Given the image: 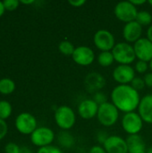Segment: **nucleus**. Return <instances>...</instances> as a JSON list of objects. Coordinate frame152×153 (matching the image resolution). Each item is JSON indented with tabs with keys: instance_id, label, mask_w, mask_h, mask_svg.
I'll return each instance as SVG.
<instances>
[{
	"instance_id": "aec40b11",
	"label": "nucleus",
	"mask_w": 152,
	"mask_h": 153,
	"mask_svg": "<svg viewBox=\"0 0 152 153\" xmlns=\"http://www.w3.org/2000/svg\"><path fill=\"white\" fill-rule=\"evenodd\" d=\"M15 90V83L10 78L0 79V93L3 95H9Z\"/></svg>"
},
{
	"instance_id": "7c9ffc66",
	"label": "nucleus",
	"mask_w": 152,
	"mask_h": 153,
	"mask_svg": "<svg viewBox=\"0 0 152 153\" xmlns=\"http://www.w3.org/2000/svg\"><path fill=\"white\" fill-rule=\"evenodd\" d=\"M8 132V126L5 122V120L0 119V141L3 140Z\"/></svg>"
},
{
	"instance_id": "f8f14e48",
	"label": "nucleus",
	"mask_w": 152,
	"mask_h": 153,
	"mask_svg": "<svg viewBox=\"0 0 152 153\" xmlns=\"http://www.w3.org/2000/svg\"><path fill=\"white\" fill-rule=\"evenodd\" d=\"M136 58L147 63L152 59V42L148 38H141L133 44Z\"/></svg>"
},
{
	"instance_id": "f257e3e1",
	"label": "nucleus",
	"mask_w": 152,
	"mask_h": 153,
	"mask_svg": "<svg viewBox=\"0 0 152 153\" xmlns=\"http://www.w3.org/2000/svg\"><path fill=\"white\" fill-rule=\"evenodd\" d=\"M110 97L116 108L125 114L134 112L141 101L139 92L130 84H118L112 90Z\"/></svg>"
},
{
	"instance_id": "c756f323",
	"label": "nucleus",
	"mask_w": 152,
	"mask_h": 153,
	"mask_svg": "<svg viewBox=\"0 0 152 153\" xmlns=\"http://www.w3.org/2000/svg\"><path fill=\"white\" fill-rule=\"evenodd\" d=\"M21 147L14 143H9L4 146L5 153H19Z\"/></svg>"
},
{
	"instance_id": "0eeeda50",
	"label": "nucleus",
	"mask_w": 152,
	"mask_h": 153,
	"mask_svg": "<svg viewBox=\"0 0 152 153\" xmlns=\"http://www.w3.org/2000/svg\"><path fill=\"white\" fill-rule=\"evenodd\" d=\"M15 128L22 134H31L37 128V119L36 117L29 113L22 112L19 114L15 118Z\"/></svg>"
},
{
	"instance_id": "7ed1b4c3",
	"label": "nucleus",
	"mask_w": 152,
	"mask_h": 153,
	"mask_svg": "<svg viewBox=\"0 0 152 153\" xmlns=\"http://www.w3.org/2000/svg\"><path fill=\"white\" fill-rule=\"evenodd\" d=\"M97 118L100 125L105 127H110L116 124L119 118V110L112 102H106L99 106Z\"/></svg>"
},
{
	"instance_id": "393cba45",
	"label": "nucleus",
	"mask_w": 152,
	"mask_h": 153,
	"mask_svg": "<svg viewBox=\"0 0 152 153\" xmlns=\"http://www.w3.org/2000/svg\"><path fill=\"white\" fill-rule=\"evenodd\" d=\"M149 69V63L142 61V60H138L135 63L134 65V70L135 72L139 73V74H145Z\"/></svg>"
},
{
	"instance_id": "b1692460",
	"label": "nucleus",
	"mask_w": 152,
	"mask_h": 153,
	"mask_svg": "<svg viewBox=\"0 0 152 153\" xmlns=\"http://www.w3.org/2000/svg\"><path fill=\"white\" fill-rule=\"evenodd\" d=\"M58 49L65 56H73L75 48L73 45V43L70 42L69 40H63L59 43Z\"/></svg>"
},
{
	"instance_id": "6ab92c4d",
	"label": "nucleus",
	"mask_w": 152,
	"mask_h": 153,
	"mask_svg": "<svg viewBox=\"0 0 152 153\" xmlns=\"http://www.w3.org/2000/svg\"><path fill=\"white\" fill-rule=\"evenodd\" d=\"M57 141L61 146L64 148H71L74 145V137L72 134L67 131H62L58 134Z\"/></svg>"
},
{
	"instance_id": "37998d69",
	"label": "nucleus",
	"mask_w": 152,
	"mask_h": 153,
	"mask_svg": "<svg viewBox=\"0 0 152 153\" xmlns=\"http://www.w3.org/2000/svg\"><path fill=\"white\" fill-rule=\"evenodd\" d=\"M148 3H149V4H150L152 6V0H149V1H148Z\"/></svg>"
},
{
	"instance_id": "f03ea898",
	"label": "nucleus",
	"mask_w": 152,
	"mask_h": 153,
	"mask_svg": "<svg viewBox=\"0 0 152 153\" xmlns=\"http://www.w3.org/2000/svg\"><path fill=\"white\" fill-rule=\"evenodd\" d=\"M56 124L63 131H68L73 128L76 122V115L72 108L66 105L58 107L54 115Z\"/></svg>"
},
{
	"instance_id": "cd10ccee",
	"label": "nucleus",
	"mask_w": 152,
	"mask_h": 153,
	"mask_svg": "<svg viewBox=\"0 0 152 153\" xmlns=\"http://www.w3.org/2000/svg\"><path fill=\"white\" fill-rule=\"evenodd\" d=\"M37 153H63V152L58 147L54 146V145L51 144V145H48V146H46V147L39 148L38 150Z\"/></svg>"
},
{
	"instance_id": "4be33fe9",
	"label": "nucleus",
	"mask_w": 152,
	"mask_h": 153,
	"mask_svg": "<svg viewBox=\"0 0 152 153\" xmlns=\"http://www.w3.org/2000/svg\"><path fill=\"white\" fill-rule=\"evenodd\" d=\"M140 25L142 26H147L151 25L152 22V15L151 13L148 11H139L137 13V17L135 20Z\"/></svg>"
},
{
	"instance_id": "c85d7f7f",
	"label": "nucleus",
	"mask_w": 152,
	"mask_h": 153,
	"mask_svg": "<svg viewBox=\"0 0 152 153\" xmlns=\"http://www.w3.org/2000/svg\"><path fill=\"white\" fill-rule=\"evenodd\" d=\"M92 100H93L99 106V105H102V104H104V103H106V102H108V101H107V96H106V94H105L104 92H102V91H98V92L94 93Z\"/></svg>"
},
{
	"instance_id": "9d476101",
	"label": "nucleus",
	"mask_w": 152,
	"mask_h": 153,
	"mask_svg": "<svg viewBox=\"0 0 152 153\" xmlns=\"http://www.w3.org/2000/svg\"><path fill=\"white\" fill-rule=\"evenodd\" d=\"M135 70L130 65H117L112 74L113 79L118 84L126 85L131 84L135 76Z\"/></svg>"
},
{
	"instance_id": "2eb2a0df",
	"label": "nucleus",
	"mask_w": 152,
	"mask_h": 153,
	"mask_svg": "<svg viewBox=\"0 0 152 153\" xmlns=\"http://www.w3.org/2000/svg\"><path fill=\"white\" fill-rule=\"evenodd\" d=\"M99 105L92 100L87 99L82 100L78 106V114L82 119H92L97 117Z\"/></svg>"
},
{
	"instance_id": "ddd939ff",
	"label": "nucleus",
	"mask_w": 152,
	"mask_h": 153,
	"mask_svg": "<svg viewBox=\"0 0 152 153\" xmlns=\"http://www.w3.org/2000/svg\"><path fill=\"white\" fill-rule=\"evenodd\" d=\"M103 148L107 153H128L126 140L118 135H109Z\"/></svg>"
},
{
	"instance_id": "473e14b6",
	"label": "nucleus",
	"mask_w": 152,
	"mask_h": 153,
	"mask_svg": "<svg viewBox=\"0 0 152 153\" xmlns=\"http://www.w3.org/2000/svg\"><path fill=\"white\" fill-rule=\"evenodd\" d=\"M143 80L145 82V86H147L149 88H152V72L145 74Z\"/></svg>"
},
{
	"instance_id": "9b49d317",
	"label": "nucleus",
	"mask_w": 152,
	"mask_h": 153,
	"mask_svg": "<svg viewBox=\"0 0 152 153\" xmlns=\"http://www.w3.org/2000/svg\"><path fill=\"white\" fill-rule=\"evenodd\" d=\"M74 63L81 66H88L91 65L95 60V53L90 47L80 46L75 48V50L72 56Z\"/></svg>"
},
{
	"instance_id": "4c0bfd02",
	"label": "nucleus",
	"mask_w": 152,
	"mask_h": 153,
	"mask_svg": "<svg viewBox=\"0 0 152 153\" xmlns=\"http://www.w3.org/2000/svg\"><path fill=\"white\" fill-rule=\"evenodd\" d=\"M147 38L152 42V24L149 27V29L147 30Z\"/></svg>"
},
{
	"instance_id": "a19ab883",
	"label": "nucleus",
	"mask_w": 152,
	"mask_h": 153,
	"mask_svg": "<svg viewBox=\"0 0 152 153\" xmlns=\"http://www.w3.org/2000/svg\"><path fill=\"white\" fill-rule=\"evenodd\" d=\"M149 68L151 69V71L152 72V59H151V62L149 63Z\"/></svg>"
},
{
	"instance_id": "c9c22d12",
	"label": "nucleus",
	"mask_w": 152,
	"mask_h": 153,
	"mask_svg": "<svg viewBox=\"0 0 152 153\" xmlns=\"http://www.w3.org/2000/svg\"><path fill=\"white\" fill-rule=\"evenodd\" d=\"M130 2H131L133 5H135L136 7H137L138 5H142V4H144L146 3L145 0H130Z\"/></svg>"
},
{
	"instance_id": "58836bf2",
	"label": "nucleus",
	"mask_w": 152,
	"mask_h": 153,
	"mask_svg": "<svg viewBox=\"0 0 152 153\" xmlns=\"http://www.w3.org/2000/svg\"><path fill=\"white\" fill-rule=\"evenodd\" d=\"M4 11H5V9L4 6V3H3V1H0V17L4 13Z\"/></svg>"
},
{
	"instance_id": "1a4fd4ad",
	"label": "nucleus",
	"mask_w": 152,
	"mask_h": 153,
	"mask_svg": "<svg viewBox=\"0 0 152 153\" xmlns=\"http://www.w3.org/2000/svg\"><path fill=\"white\" fill-rule=\"evenodd\" d=\"M55 139V133L52 129L46 126L38 127L31 134H30V141L31 143L39 148L46 147L51 145Z\"/></svg>"
},
{
	"instance_id": "79ce46f5",
	"label": "nucleus",
	"mask_w": 152,
	"mask_h": 153,
	"mask_svg": "<svg viewBox=\"0 0 152 153\" xmlns=\"http://www.w3.org/2000/svg\"><path fill=\"white\" fill-rule=\"evenodd\" d=\"M146 153H152V146L150 147L149 149H147V152Z\"/></svg>"
},
{
	"instance_id": "2f4dec72",
	"label": "nucleus",
	"mask_w": 152,
	"mask_h": 153,
	"mask_svg": "<svg viewBox=\"0 0 152 153\" xmlns=\"http://www.w3.org/2000/svg\"><path fill=\"white\" fill-rule=\"evenodd\" d=\"M108 136H109V135H108L106 132L100 131V132H99L98 134H97V140H98V142H99V143L104 144V143L107 141V139L108 138Z\"/></svg>"
},
{
	"instance_id": "423d86ee",
	"label": "nucleus",
	"mask_w": 152,
	"mask_h": 153,
	"mask_svg": "<svg viewBox=\"0 0 152 153\" xmlns=\"http://www.w3.org/2000/svg\"><path fill=\"white\" fill-rule=\"evenodd\" d=\"M143 120L136 112H130L124 115L121 125L124 131L129 135L139 134L143 127Z\"/></svg>"
},
{
	"instance_id": "dca6fc26",
	"label": "nucleus",
	"mask_w": 152,
	"mask_h": 153,
	"mask_svg": "<svg viewBox=\"0 0 152 153\" xmlns=\"http://www.w3.org/2000/svg\"><path fill=\"white\" fill-rule=\"evenodd\" d=\"M106 84L105 78L99 73H90L85 77L86 90L90 93H96L99 91Z\"/></svg>"
},
{
	"instance_id": "e433bc0d",
	"label": "nucleus",
	"mask_w": 152,
	"mask_h": 153,
	"mask_svg": "<svg viewBox=\"0 0 152 153\" xmlns=\"http://www.w3.org/2000/svg\"><path fill=\"white\" fill-rule=\"evenodd\" d=\"M19 153H32V152H31V150H30V148L23 146V147H21V149H20V152Z\"/></svg>"
},
{
	"instance_id": "39448f33",
	"label": "nucleus",
	"mask_w": 152,
	"mask_h": 153,
	"mask_svg": "<svg viewBox=\"0 0 152 153\" xmlns=\"http://www.w3.org/2000/svg\"><path fill=\"white\" fill-rule=\"evenodd\" d=\"M138 12L139 11H137V7L130 1H121L117 3L114 8V13L116 17L119 21L125 23L135 21Z\"/></svg>"
},
{
	"instance_id": "6e6552de",
	"label": "nucleus",
	"mask_w": 152,
	"mask_h": 153,
	"mask_svg": "<svg viewBox=\"0 0 152 153\" xmlns=\"http://www.w3.org/2000/svg\"><path fill=\"white\" fill-rule=\"evenodd\" d=\"M94 45L101 52L103 51H112L116 43V39L112 32L108 30L101 29L99 30L93 37Z\"/></svg>"
},
{
	"instance_id": "f704fd0d",
	"label": "nucleus",
	"mask_w": 152,
	"mask_h": 153,
	"mask_svg": "<svg viewBox=\"0 0 152 153\" xmlns=\"http://www.w3.org/2000/svg\"><path fill=\"white\" fill-rule=\"evenodd\" d=\"M68 3H69V4H71V5L73 6V7H81V6H82L86 2H85L84 0H73V1L70 0Z\"/></svg>"
},
{
	"instance_id": "ea45409f",
	"label": "nucleus",
	"mask_w": 152,
	"mask_h": 153,
	"mask_svg": "<svg viewBox=\"0 0 152 153\" xmlns=\"http://www.w3.org/2000/svg\"><path fill=\"white\" fill-rule=\"evenodd\" d=\"M21 4H34L35 1L34 0H30V1H20Z\"/></svg>"
},
{
	"instance_id": "bb28decb",
	"label": "nucleus",
	"mask_w": 152,
	"mask_h": 153,
	"mask_svg": "<svg viewBox=\"0 0 152 153\" xmlns=\"http://www.w3.org/2000/svg\"><path fill=\"white\" fill-rule=\"evenodd\" d=\"M4 9L7 11H14L18 8L20 1L18 0H4L3 1Z\"/></svg>"
},
{
	"instance_id": "20e7f679",
	"label": "nucleus",
	"mask_w": 152,
	"mask_h": 153,
	"mask_svg": "<svg viewBox=\"0 0 152 153\" xmlns=\"http://www.w3.org/2000/svg\"><path fill=\"white\" fill-rule=\"evenodd\" d=\"M112 54L115 61L120 65H131L136 58L133 46L127 42L116 43L112 49Z\"/></svg>"
},
{
	"instance_id": "4468645a",
	"label": "nucleus",
	"mask_w": 152,
	"mask_h": 153,
	"mask_svg": "<svg viewBox=\"0 0 152 153\" xmlns=\"http://www.w3.org/2000/svg\"><path fill=\"white\" fill-rule=\"evenodd\" d=\"M142 34V26L136 21L125 23L123 29V36L127 43H135L139 40Z\"/></svg>"
},
{
	"instance_id": "a211bd4d",
	"label": "nucleus",
	"mask_w": 152,
	"mask_h": 153,
	"mask_svg": "<svg viewBox=\"0 0 152 153\" xmlns=\"http://www.w3.org/2000/svg\"><path fill=\"white\" fill-rule=\"evenodd\" d=\"M128 153H146V144L142 137L139 134L129 135L126 138Z\"/></svg>"
},
{
	"instance_id": "5701e85b",
	"label": "nucleus",
	"mask_w": 152,
	"mask_h": 153,
	"mask_svg": "<svg viewBox=\"0 0 152 153\" xmlns=\"http://www.w3.org/2000/svg\"><path fill=\"white\" fill-rule=\"evenodd\" d=\"M13 112V107L6 100H0V119H7Z\"/></svg>"
},
{
	"instance_id": "412c9836",
	"label": "nucleus",
	"mask_w": 152,
	"mask_h": 153,
	"mask_svg": "<svg viewBox=\"0 0 152 153\" xmlns=\"http://www.w3.org/2000/svg\"><path fill=\"white\" fill-rule=\"evenodd\" d=\"M114 62L115 58L112 54V51H103L100 52L98 56V63L100 66L108 67L112 65Z\"/></svg>"
},
{
	"instance_id": "a878e982",
	"label": "nucleus",
	"mask_w": 152,
	"mask_h": 153,
	"mask_svg": "<svg viewBox=\"0 0 152 153\" xmlns=\"http://www.w3.org/2000/svg\"><path fill=\"white\" fill-rule=\"evenodd\" d=\"M130 85H131L134 90H136V91H138L142 90V89L145 87V82H144L143 78L139 77V76H136V77L133 80V82H131Z\"/></svg>"
},
{
	"instance_id": "f3484780",
	"label": "nucleus",
	"mask_w": 152,
	"mask_h": 153,
	"mask_svg": "<svg viewBox=\"0 0 152 153\" xmlns=\"http://www.w3.org/2000/svg\"><path fill=\"white\" fill-rule=\"evenodd\" d=\"M138 114L146 124L152 125V94H149L141 99Z\"/></svg>"
},
{
	"instance_id": "72a5a7b5",
	"label": "nucleus",
	"mask_w": 152,
	"mask_h": 153,
	"mask_svg": "<svg viewBox=\"0 0 152 153\" xmlns=\"http://www.w3.org/2000/svg\"><path fill=\"white\" fill-rule=\"evenodd\" d=\"M89 153H107L105 149L100 146V145H94L92 146L90 151H89Z\"/></svg>"
}]
</instances>
